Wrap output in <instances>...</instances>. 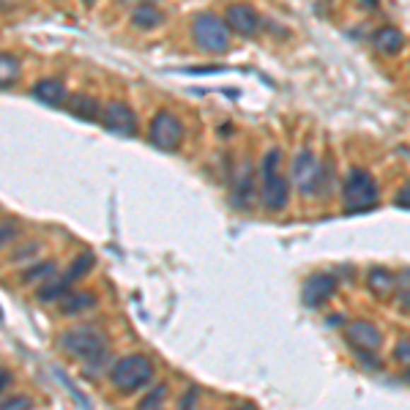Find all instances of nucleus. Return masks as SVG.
<instances>
[{
	"mask_svg": "<svg viewBox=\"0 0 410 410\" xmlns=\"http://www.w3.org/2000/svg\"><path fill=\"white\" fill-rule=\"evenodd\" d=\"M61 348L85 364H102L107 361V336L93 326L69 328L61 336Z\"/></svg>",
	"mask_w": 410,
	"mask_h": 410,
	"instance_id": "1",
	"label": "nucleus"
},
{
	"mask_svg": "<svg viewBox=\"0 0 410 410\" xmlns=\"http://www.w3.org/2000/svg\"><path fill=\"white\" fill-rule=\"evenodd\" d=\"M110 380L118 394H134L145 389L153 380V367L145 356H123L121 361H115L110 369Z\"/></svg>",
	"mask_w": 410,
	"mask_h": 410,
	"instance_id": "2",
	"label": "nucleus"
},
{
	"mask_svg": "<svg viewBox=\"0 0 410 410\" xmlns=\"http://www.w3.org/2000/svg\"><path fill=\"white\" fill-rule=\"evenodd\" d=\"M192 36H194V44L203 52H211V55H219V52L230 49V28H227V22H222L213 14H208V11L194 17Z\"/></svg>",
	"mask_w": 410,
	"mask_h": 410,
	"instance_id": "3",
	"label": "nucleus"
},
{
	"mask_svg": "<svg viewBox=\"0 0 410 410\" xmlns=\"http://www.w3.org/2000/svg\"><path fill=\"white\" fill-rule=\"evenodd\" d=\"M342 203L345 211L350 213H358V211H369L372 205L377 203V184L375 178L369 175L367 170H350L345 186H342Z\"/></svg>",
	"mask_w": 410,
	"mask_h": 410,
	"instance_id": "4",
	"label": "nucleus"
},
{
	"mask_svg": "<svg viewBox=\"0 0 410 410\" xmlns=\"http://www.w3.org/2000/svg\"><path fill=\"white\" fill-rule=\"evenodd\" d=\"M279 159H282V153L276 148L268 151L263 159V205L268 211H282L290 197L287 181L279 175Z\"/></svg>",
	"mask_w": 410,
	"mask_h": 410,
	"instance_id": "5",
	"label": "nucleus"
},
{
	"mask_svg": "<svg viewBox=\"0 0 410 410\" xmlns=\"http://www.w3.org/2000/svg\"><path fill=\"white\" fill-rule=\"evenodd\" d=\"M290 175H293L295 189H298L304 197H315V194L323 189V167H320L317 156H315L312 151H301V153L293 159Z\"/></svg>",
	"mask_w": 410,
	"mask_h": 410,
	"instance_id": "6",
	"label": "nucleus"
},
{
	"mask_svg": "<svg viewBox=\"0 0 410 410\" xmlns=\"http://www.w3.org/2000/svg\"><path fill=\"white\" fill-rule=\"evenodd\" d=\"M90 268H93V254H90V252H85V254H80V257L71 263V268H69L63 276H58V279H49L47 285L41 287L39 298L41 301H63V298H66V293H69V287L74 285L77 279H82Z\"/></svg>",
	"mask_w": 410,
	"mask_h": 410,
	"instance_id": "7",
	"label": "nucleus"
},
{
	"mask_svg": "<svg viewBox=\"0 0 410 410\" xmlns=\"http://www.w3.org/2000/svg\"><path fill=\"white\" fill-rule=\"evenodd\" d=\"M184 140V126L172 112H156L151 121V143L162 151H178Z\"/></svg>",
	"mask_w": 410,
	"mask_h": 410,
	"instance_id": "8",
	"label": "nucleus"
},
{
	"mask_svg": "<svg viewBox=\"0 0 410 410\" xmlns=\"http://www.w3.org/2000/svg\"><path fill=\"white\" fill-rule=\"evenodd\" d=\"M102 123H104V129H110L112 134H121V137H134V134H137V115L131 112L129 104H123V102L104 104Z\"/></svg>",
	"mask_w": 410,
	"mask_h": 410,
	"instance_id": "9",
	"label": "nucleus"
},
{
	"mask_svg": "<svg viewBox=\"0 0 410 410\" xmlns=\"http://www.w3.org/2000/svg\"><path fill=\"white\" fill-rule=\"evenodd\" d=\"M334 293H336V279L331 274H315L304 282L301 298L307 307H323L328 298H334Z\"/></svg>",
	"mask_w": 410,
	"mask_h": 410,
	"instance_id": "10",
	"label": "nucleus"
},
{
	"mask_svg": "<svg viewBox=\"0 0 410 410\" xmlns=\"http://www.w3.org/2000/svg\"><path fill=\"white\" fill-rule=\"evenodd\" d=\"M225 22L233 33H238V36H246V39H249V36L257 33L260 17H257V11H254L252 6H246V3H235V6H230V8L225 11Z\"/></svg>",
	"mask_w": 410,
	"mask_h": 410,
	"instance_id": "11",
	"label": "nucleus"
},
{
	"mask_svg": "<svg viewBox=\"0 0 410 410\" xmlns=\"http://www.w3.org/2000/svg\"><path fill=\"white\" fill-rule=\"evenodd\" d=\"M345 336H348V342L353 345L356 350H369V353H375V350L383 345V336H380V331L367 323V320H353L345 331Z\"/></svg>",
	"mask_w": 410,
	"mask_h": 410,
	"instance_id": "12",
	"label": "nucleus"
},
{
	"mask_svg": "<svg viewBox=\"0 0 410 410\" xmlns=\"http://www.w3.org/2000/svg\"><path fill=\"white\" fill-rule=\"evenodd\" d=\"M30 96H33L36 102L47 104V107H63V104H66V88H63L61 80L47 77V80H39L33 85Z\"/></svg>",
	"mask_w": 410,
	"mask_h": 410,
	"instance_id": "13",
	"label": "nucleus"
},
{
	"mask_svg": "<svg viewBox=\"0 0 410 410\" xmlns=\"http://www.w3.org/2000/svg\"><path fill=\"white\" fill-rule=\"evenodd\" d=\"M69 112L74 115V118H80V121H99V115H102V107H99V99H93V96H85V93H77V96H71V102H69Z\"/></svg>",
	"mask_w": 410,
	"mask_h": 410,
	"instance_id": "14",
	"label": "nucleus"
},
{
	"mask_svg": "<svg viewBox=\"0 0 410 410\" xmlns=\"http://www.w3.org/2000/svg\"><path fill=\"white\" fill-rule=\"evenodd\" d=\"M367 287L375 298H389L391 293L397 290V279L391 276V271H386V268H372L367 274Z\"/></svg>",
	"mask_w": 410,
	"mask_h": 410,
	"instance_id": "15",
	"label": "nucleus"
},
{
	"mask_svg": "<svg viewBox=\"0 0 410 410\" xmlns=\"http://www.w3.org/2000/svg\"><path fill=\"white\" fill-rule=\"evenodd\" d=\"M230 200H233L235 208H249V205L254 203V181H252L249 172L235 175V184H233V194H230Z\"/></svg>",
	"mask_w": 410,
	"mask_h": 410,
	"instance_id": "16",
	"label": "nucleus"
},
{
	"mask_svg": "<svg viewBox=\"0 0 410 410\" xmlns=\"http://www.w3.org/2000/svg\"><path fill=\"white\" fill-rule=\"evenodd\" d=\"M131 22H134V28H140V30H153V28H159L164 22V11H159V8L151 6V3H140V6L134 8V14H131Z\"/></svg>",
	"mask_w": 410,
	"mask_h": 410,
	"instance_id": "17",
	"label": "nucleus"
},
{
	"mask_svg": "<svg viewBox=\"0 0 410 410\" xmlns=\"http://www.w3.org/2000/svg\"><path fill=\"white\" fill-rule=\"evenodd\" d=\"M402 44H405V36H402L397 28H380V30L375 33V47H377V52H383V55H397V52L402 49Z\"/></svg>",
	"mask_w": 410,
	"mask_h": 410,
	"instance_id": "18",
	"label": "nucleus"
},
{
	"mask_svg": "<svg viewBox=\"0 0 410 410\" xmlns=\"http://www.w3.org/2000/svg\"><path fill=\"white\" fill-rule=\"evenodd\" d=\"M96 304V298L90 295V293H71V295H66L63 298V312L66 315H74V312H82V309H88V307H93Z\"/></svg>",
	"mask_w": 410,
	"mask_h": 410,
	"instance_id": "19",
	"label": "nucleus"
},
{
	"mask_svg": "<svg viewBox=\"0 0 410 410\" xmlns=\"http://www.w3.org/2000/svg\"><path fill=\"white\" fill-rule=\"evenodd\" d=\"M0 66H3V88H8V85H14L17 80V58L14 55H8V52H3V58H0Z\"/></svg>",
	"mask_w": 410,
	"mask_h": 410,
	"instance_id": "20",
	"label": "nucleus"
},
{
	"mask_svg": "<svg viewBox=\"0 0 410 410\" xmlns=\"http://www.w3.org/2000/svg\"><path fill=\"white\" fill-rule=\"evenodd\" d=\"M167 397V386H153V389L140 399V408H159Z\"/></svg>",
	"mask_w": 410,
	"mask_h": 410,
	"instance_id": "21",
	"label": "nucleus"
},
{
	"mask_svg": "<svg viewBox=\"0 0 410 410\" xmlns=\"http://www.w3.org/2000/svg\"><path fill=\"white\" fill-rule=\"evenodd\" d=\"M44 276H55V266L52 263H41V266L25 271L22 274V282H33V279H44Z\"/></svg>",
	"mask_w": 410,
	"mask_h": 410,
	"instance_id": "22",
	"label": "nucleus"
},
{
	"mask_svg": "<svg viewBox=\"0 0 410 410\" xmlns=\"http://www.w3.org/2000/svg\"><path fill=\"white\" fill-rule=\"evenodd\" d=\"M397 295H399V307L410 309V271H405L397 282Z\"/></svg>",
	"mask_w": 410,
	"mask_h": 410,
	"instance_id": "23",
	"label": "nucleus"
},
{
	"mask_svg": "<svg viewBox=\"0 0 410 410\" xmlns=\"http://www.w3.org/2000/svg\"><path fill=\"white\" fill-rule=\"evenodd\" d=\"M394 356H397L399 364H410V339H402L394 350Z\"/></svg>",
	"mask_w": 410,
	"mask_h": 410,
	"instance_id": "24",
	"label": "nucleus"
},
{
	"mask_svg": "<svg viewBox=\"0 0 410 410\" xmlns=\"http://www.w3.org/2000/svg\"><path fill=\"white\" fill-rule=\"evenodd\" d=\"M3 408H6V410H11V408H33V402H30L28 397H11V399L6 397V399H3Z\"/></svg>",
	"mask_w": 410,
	"mask_h": 410,
	"instance_id": "25",
	"label": "nucleus"
},
{
	"mask_svg": "<svg viewBox=\"0 0 410 410\" xmlns=\"http://www.w3.org/2000/svg\"><path fill=\"white\" fill-rule=\"evenodd\" d=\"M394 203L399 205V208H410V184H405L402 189H399V194H397Z\"/></svg>",
	"mask_w": 410,
	"mask_h": 410,
	"instance_id": "26",
	"label": "nucleus"
},
{
	"mask_svg": "<svg viewBox=\"0 0 410 410\" xmlns=\"http://www.w3.org/2000/svg\"><path fill=\"white\" fill-rule=\"evenodd\" d=\"M8 238H14V227L3 222V246H8Z\"/></svg>",
	"mask_w": 410,
	"mask_h": 410,
	"instance_id": "27",
	"label": "nucleus"
},
{
	"mask_svg": "<svg viewBox=\"0 0 410 410\" xmlns=\"http://www.w3.org/2000/svg\"><path fill=\"white\" fill-rule=\"evenodd\" d=\"M328 326H345V315H331L328 317Z\"/></svg>",
	"mask_w": 410,
	"mask_h": 410,
	"instance_id": "28",
	"label": "nucleus"
},
{
	"mask_svg": "<svg viewBox=\"0 0 410 410\" xmlns=\"http://www.w3.org/2000/svg\"><path fill=\"white\" fill-rule=\"evenodd\" d=\"M194 399H197V391H192L189 397H184V399H181V405H184V408H192V405H194Z\"/></svg>",
	"mask_w": 410,
	"mask_h": 410,
	"instance_id": "29",
	"label": "nucleus"
},
{
	"mask_svg": "<svg viewBox=\"0 0 410 410\" xmlns=\"http://www.w3.org/2000/svg\"><path fill=\"white\" fill-rule=\"evenodd\" d=\"M0 389H3V394L8 391V372H6V369H3V386H0Z\"/></svg>",
	"mask_w": 410,
	"mask_h": 410,
	"instance_id": "30",
	"label": "nucleus"
},
{
	"mask_svg": "<svg viewBox=\"0 0 410 410\" xmlns=\"http://www.w3.org/2000/svg\"><path fill=\"white\" fill-rule=\"evenodd\" d=\"M405 380L410 383V364H408V369H405Z\"/></svg>",
	"mask_w": 410,
	"mask_h": 410,
	"instance_id": "31",
	"label": "nucleus"
},
{
	"mask_svg": "<svg viewBox=\"0 0 410 410\" xmlns=\"http://www.w3.org/2000/svg\"><path fill=\"white\" fill-rule=\"evenodd\" d=\"M364 3H367V6H377V0H364Z\"/></svg>",
	"mask_w": 410,
	"mask_h": 410,
	"instance_id": "32",
	"label": "nucleus"
},
{
	"mask_svg": "<svg viewBox=\"0 0 410 410\" xmlns=\"http://www.w3.org/2000/svg\"><path fill=\"white\" fill-rule=\"evenodd\" d=\"M82 3H85V6H93V3H96V0H82Z\"/></svg>",
	"mask_w": 410,
	"mask_h": 410,
	"instance_id": "33",
	"label": "nucleus"
},
{
	"mask_svg": "<svg viewBox=\"0 0 410 410\" xmlns=\"http://www.w3.org/2000/svg\"><path fill=\"white\" fill-rule=\"evenodd\" d=\"M131 3H153V0H131Z\"/></svg>",
	"mask_w": 410,
	"mask_h": 410,
	"instance_id": "34",
	"label": "nucleus"
}]
</instances>
